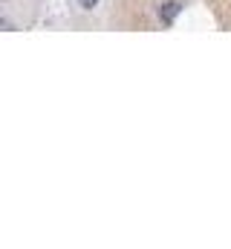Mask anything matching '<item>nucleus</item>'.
Here are the masks:
<instances>
[{
	"label": "nucleus",
	"instance_id": "nucleus-1",
	"mask_svg": "<svg viewBox=\"0 0 231 249\" xmlns=\"http://www.w3.org/2000/svg\"><path fill=\"white\" fill-rule=\"evenodd\" d=\"M176 15H179V3H176V0H168V3L162 6V12H159V18H162L165 26H171L173 20H176Z\"/></svg>",
	"mask_w": 231,
	"mask_h": 249
},
{
	"label": "nucleus",
	"instance_id": "nucleus-2",
	"mask_svg": "<svg viewBox=\"0 0 231 249\" xmlns=\"http://www.w3.org/2000/svg\"><path fill=\"white\" fill-rule=\"evenodd\" d=\"M78 3H81L84 9H96V6H99V0H78Z\"/></svg>",
	"mask_w": 231,
	"mask_h": 249
}]
</instances>
